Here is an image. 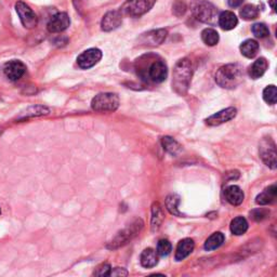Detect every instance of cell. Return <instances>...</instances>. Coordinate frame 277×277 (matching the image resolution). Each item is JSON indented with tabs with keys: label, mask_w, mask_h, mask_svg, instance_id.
<instances>
[{
	"label": "cell",
	"mask_w": 277,
	"mask_h": 277,
	"mask_svg": "<svg viewBox=\"0 0 277 277\" xmlns=\"http://www.w3.org/2000/svg\"><path fill=\"white\" fill-rule=\"evenodd\" d=\"M172 251V245L169 241L167 240H160L157 244V255L162 257H167L171 254Z\"/></svg>",
	"instance_id": "4dcf8cb0"
},
{
	"label": "cell",
	"mask_w": 277,
	"mask_h": 277,
	"mask_svg": "<svg viewBox=\"0 0 277 277\" xmlns=\"http://www.w3.org/2000/svg\"><path fill=\"white\" fill-rule=\"evenodd\" d=\"M224 196L225 199L233 206H240L244 202V192L240 186L237 185H230L224 191Z\"/></svg>",
	"instance_id": "2e32d148"
},
{
	"label": "cell",
	"mask_w": 277,
	"mask_h": 277,
	"mask_svg": "<svg viewBox=\"0 0 277 277\" xmlns=\"http://www.w3.org/2000/svg\"><path fill=\"white\" fill-rule=\"evenodd\" d=\"M259 51V43L254 39H247L241 44V52L248 59H253Z\"/></svg>",
	"instance_id": "7402d4cb"
},
{
	"label": "cell",
	"mask_w": 277,
	"mask_h": 277,
	"mask_svg": "<svg viewBox=\"0 0 277 277\" xmlns=\"http://www.w3.org/2000/svg\"><path fill=\"white\" fill-rule=\"evenodd\" d=\"M70 24V18L65 12H60L51 17L48 23V30L50 33H61L65 30Z\"/></svg>",
	"instance_id": "4fadbf2b"
},
{
	"label": "cell",
	"mask_w": 277,
	"mask_h": 277,
	"mask_svg": "<svg viewBox=\"0 0 277 277\" xmlns=\"http://www.w3.org/2000/svg\"><path fill=\"white\" fill-rule=\"evenodd\" d=\"M140 261L144 268L150 269V268L156 267L158 263L157 253L152 248H146L145 250H143V253L141 254Z\"/></svg>",
	"instance_id": "ffe728a7"
},
{
	"label": "cell",
	"mask_w": 277,
	"mask_h": 277,
	"mask_svg": "<svg viewBox=\"0 0 277 277\" xmlns=\"http://www.w3.org/2000/svg\"><path fill=\"white\" fill-rule=\"evenodd\" d=\"M244 79L243 67L238 64H227L218 69L216 81L224 89H234L241 85Z\"/></svg>",
	"instance_id": "3957f363"
},
{
	"label": "cell",
	"mask_w": 277,
	"mask_h": 277,
	"mask_svg": "<svg viewBox=\"0 0 277 277\" xmlns=\"http://www.w3.org/2000/svg\"><path fill=\"white\" fill-rule=\"evenodd\" d=\"M140 65L137 66L138 75L144 81L160 83L168 76V67L162 59L150 60V55H144L140 59Z\"/></svg>",
	"instance_id": "6da1fadb"
},
{
	"label": "cell",
	"mask_w": 277,
	"mask_h": 277,
	"mask_svg": "<svg viewBox=\"0 0 277 277\" xmlns=\"http://www.w3.org/2000/svg\"><path fill=\"white\" fill-rule=\"evenodd\" d=\"M162 144H163L164 150H166L169 154H171L172 156H177L178 154H180L182 151V146L171 137H164L162 139Z\"/></svg>",
	"instance_id": "d4e9b609"
},
{
	"label": "cell",
	"mask_w": 277,
	"mask_h": 277,
	"mask_svg": "<svg viewBox=\"0 0 277 277\" xmlns=\"http://www.w3.org/2000/svg\"><path fill=\"white\" fill-rule=\"evenodd\" d=\"M268 66H269L268 61L264 59V57H260V59H258L257 61L254 62L253 65L249 66L248 75L250 78L259 79L260 77H262L264 73L267 72Z\"/></svg>",
	"instance_id": "ac0fdd59"
},
{
	"label": "cell",
	"mask_w": 277,
	"mask_h": 277,
	"mask_svg": "<svg viewBox=\"0 0 277 277\" xmlns=\"http://www.w3.org/2000/svg\"><path fill=\"white\" fill-rule=\"evenodd\" d=\"M143 225H144L143 221L141 220V219H137V220L129 225V227L120 231L119 233L108 243L107 248L108 249H117L121 246H124V245L128 244L129 241H131L132 238H134L140 233L141 230L143 229Z\"/></svg>",
	"instance_id": "5b68a950"
},
{
	"label": "cell",
	"mask_w": 277,
	"mask_h": 277,
	"mask_svg": "<svg viewBox=\"0 0 277 277\" xmlns=\"http://www.w3.org/2000/svg\"><path fill=\"white\" fill-rule=\"evenodd\" d=\"M260 156L262 160L271 169H276L277 167V153L276 145L272 139H264L260 143Z\"/></svg>",
	"instance_id": "ba28073f"
},
{
	"label": "cell",
	"mask_w": 277,
	"mask_h": 277,
	"mask_svg": "<svg viewBox=\"0 0 277 277\" xmlns=\"http://www.w3.org/2000/svg\"><path fill=\"white\" fill-rule=\"evenodd\" d=\"M3 72L4 75L7 76V78H9L12 81H16L21 79L25 72H26V66H25V64L21 61L12 60L4 64Z\"/></svg>",
	"instance_id": "8fae6325"
},
{
	"label": "cell",
	"mask_w": 277,
	"mask_h": 277,
	"mask_svg": "<svg viewBox=\"0 0 277 277\" xmlns=\"http://www.w3.org/2000/svg\"><path fill=\"white\" fill-rule=\"evenodd\" d=\"M91 107L99 113L115 112L119 107V98L115 93H100L92 99Z\"/></svg>",
	"instance_id": "8992f818"
},
{
	"label": "cell",
	"mask_w": 277,
	"mask_h": 277,
	"mask_svg": "<svg viewBox=\"0 0 277 277\" xmlns=\"http://www.w3.org/2000/svg\"><path fill=\"white\" fill-rule=\"evenodd\" d=\"M270 212L267 210V209H263V208H260V209H256L254 210L253 212H250V217L254 219L255 221H262L266 219L268 216H269Z\"/></svg>",
	"instance_id": "836d02e7"
},
{
	"label": "cell",
	"mask_w": 277,
	"mask_h": 277,
	"mask_svg": "<svg viewBox=\"0 0 277 277\" xmlns=\"http://www.w3.org/2000/svg\"><path fill=\"white\" fill-rule=\"evenodd\" d=\"M122 23V16L119 11H109L103 16L101 28L104 31H112L118 28Z\"/></svg>",
	"instance_id": "5bb4252c"
},
{
	"label": "cell",
	"mask_w": 277,
	"mask_h": 277,
	"mask_svg": "<svg viewBox=\"0 0 277 277\" xmlns=\"http://www.w3.org/2000/svg\"><path fill=\"white\" fill-rule=\"evenodd\" d=\"M224 243V235L221 232H216V233L209 236V238L205 243V249L207 251H211L218 249Z\"/></svg>",
	"instance_id": "484cf974"
},
{
	"label": "cell",
	"mask_w": 277,
	"mask_h": 277,
	"mask_svg": "<svg viewBox=\"0 0 277 277\" xmlns=\"http://www.w3.org/2000/svg\"><path fill=\"white\" fill-rule=\"evenodd\" d=\"M111 266L107 263H103L101 266H99L98 268L95 269L93 275L95 276H109V273H111Z\"/></svg>",
	"instance_id": "e575fe53"
},
{
	"label": "cell",
	"mask_w": 277,
	"mask_h": 277,
	"mask_svg": "<svg viewBox=\"0 0 277 277\" xmlns=\"http://www.w3.org/2000/svg\"><path fill=\"white\" fill-rule=\"evenodd\" d=\"M277 188L276 185H271L268 189L264 190L261 194L257 196V204L259 205H270L276 201Z\"/></svg>",
	"instance_id": "44dd1931"
},
{
	"label": "cell",
	"mask_w": 277,
	"mask_h": 277,
	"mask_svg": "<svg viewBox=\"0 0 277 277\" xmlns=\"http://www.w3.org/2000/svg\"><path fill=\"white\" fill-rule=\"evenodd\" d=\"M193 76V64L189 59L180 60L176 67L173 69V78H172V88L175 91L180 94L184 95L190 88V83Z\"/></svg>",
	"instance_id": "7a4b0ae2"
},
{
	"label": "cell",
	"mask_w": 277,
	"mask_h": 277,
	"mask_svg": "<svg viewBox=\"0 0 277 277\" xmlns=\"http://www.w3.org/2000/svg\"><path fill=\"white\" fill-rule=\"evenodd\" d=\"M191 11L198 21L214 25L218 21V9L206 0H194L191 3Z\"/></svg>",
	"instance_id": "277c9868"
},
{
	"label": "cell",
	"mask_w": 277,
	"mask_h": 277,
	"mask_svg": "<svg viewBox=\"0 0 277 277\" xmlns=\"http://www.w3.org/2000/svg\"><path fill=\"white\" fill-rule=\"evenodd\" d=\"M251 30H253V33L256 37L258 38H264L267 37L270 34V30L268 28V26L266 24L263 23H256L253 25V27H251Z\"/></svg>",
	"instance_id": "1f68e13d"
},
{
	"label": "cell",
	"mask_w": 277,
	"mask_h": 277,
	"mask_svg": "<svg viewBox=\"0 0 277 277\" xmlns=\"http://www.w3.org/2000/svg\"><path fill=\"white\" fill-rule=\"evenodd\" d=\"M275 2H276V0H271L270 1V5H271V8H272L274 11H275Z\"/></svg>",
	"instance_id": "74e56055"
},
{
	"label": "cell",
	"mask_w": 277,
	"mask_h": 277,
	"mask_svg": "<svg viewBox=\"0 0 277 277\" xmlns=\"http://www.w3.org/2000/svg\"><path fill=\"white\" fill-rule=\"evenodd\" d=\"M127 275H128V272L124 268L112 269L111 273H109V276H127Z\"/></svg>",
	"instance_id": "d590c367"
},
{
	"label": "cell",
	"mask_w": 277,
	"mask_h": 277,
	"mask_svg": "<svg viewBox=\"0 0 277 277\" xmlns=\"http://www.w3.org/2000/svg\"><path fill=\"white\" fill-rule=\"evenodd\" d=\"M195 244L194 241L191 238H184L181 242L178 244V247L176 250V260L182 261L185 258H188L194 250Z\"/></svg>",
	"instance_id": "e0dca14e"
},
{
	"label": "cell",
	"mask_w": 277,
	"mask_h": 277,
	"mask_svg": "<svg viewBox=\"0 0 277 277\" xmlns=\"http://www.w3.org/2000/svg\"><path fill=\"white\" fill-rule=\"evenodd\" d=\"M186 11V4L182 0H177V1L172 5V12L173 14L177 16H181L185 13Z\"/></svg>",
	"instance_id": "d6a6232c"
},
{
	"label": "cell",
	"mask_w": 277,
	"mask_h": 277,
	"mask_svg": "<svg viewBox=\"0 0 277 277\" xmlns=\"http://www.w3.org/2000/svg\"><path fill=\"white\" fill-rule=\"evenodd\" d=\"M0 215H1V209H0Z\"/></svg>",
	"instance_id": "f35d334b"
},
{
	"label": "cell",
	"mask_w": 277,
	"mask_h": 277,
	"mask_svg": "<svg viewBox=\"0 0 277 277\" xmlns=\"http://www.w3.org/2000/svg\"><path fill=\"white\" fill-rule=\"evenodd\" d=\"M102 59V51L96 48L88 49L77 57V64L82 69H89L98 64Z\"/></svg>",
	"instance_id": "30bf717a"
},
{
	"label": "cell",
	"mask_w": 277,
	"mask_h": 277,
	"mask_svg": "<svg viewBox=\"0 0 277 277\" xmlns=\"http://www.w3.org/2000/svg\"><path fill=\"white\" fill-rule=\"evenodd\" d=\"M241 16L246 21L256 20L259 16V9L255 4H246L241 10Z\"/></svg>",
	"instance_id": "f1b7e54d"
},
{
	"label": "cell",
	"mask_w": 277,
	"mask_h": 277,
	"mask_svg": "<svg viewBox=\"0 0 277 277\" xmlns=\"http://www.w3.org/2000/svg\"><path fill=\"white\" fill-rule=\"evenodd\" d=\"M248 230V222L245 218L243 217H236L233 219L231 222V232L234 235H243L247 232Z\"/></svg>",
	"instance_id": "603a6c76"
},
{
	"label": "cell",
	"mask_w": 277,
	"mask_h": 277,
	"mask_svg": "<svg viewBox=\"0 0 277 277\" xmlns=\"http://www.w3.org/2000/svg\"><path fill=\"white\" fill-rule=\"evenodd\" d=\"M180 203V197L177 194H171L166 198V207L173 216L181 217L182 214L178 209V205Z\"/></svg>",
	"instance_id": "83f0119b"
},
{
	"label": "cell",
	"mask_w": 277,
	"mask_h": 277,
	"mask_svg": "<svg viewBox=\"0 0 277 277\" xmlns=\"http://www.w3.org/2000/svg\"><path fill=\"white\" fill-rule=\"evenodd\" d=\"M219 25H220L221 28L224 30H231L237 26L238 24V18L237 16L231 11H224L222 13L219 15L218 17Z\"/></svg>",
	"instance_id": "d6986e66"
},
{
	"label": "cell",
	"mask_w": 277,
	"mask_h": 277,
	"mask_svg": "<svg viewBox=\"0 0 277 277\" xmlns=\"http://www.w3.org/2000/svg\"><path fill=\"white\" fill-rule=\"evenodd\" d=\"M15 10L17 15L20 16V20L25 28H34L37 26L38 17L35 12L30 9L28 4L23 1H17L15 3Z\"/></svg>",
	"instance_id": "9c48e42d"
},
{
	"label": "cell",
	"mask_w": 277,
	"mask_h": 277,
	"mask_svg": "<svg viewBox=\"0 0 277 277\" xmlns=\"http://www.w3.org/2000/svg\"><path fill=\"white\" fill-rule=\"evenodd\" d=\"M236 114H237V109L235 107H228L210 116L209 118L206 119V124L212 127L222 125L224 122H228L235 118Z\"/></svg>",
	"instance_id": "7c38bea8"
},
{
	"label": "cell",
	"mask_w": 277,
	"mask_h": 277,
	"mask_svg": "<svg viewBox=\"0 0 277 277\" xmlns=\"http://www.w3.org/2000/svg\"><path fill=\"white\" fill-rule=\"evenodd\" d=\"M263 99L270 105L275 104L277 100V89L274 85L268 86L263 90Z\"/></svg>",
	"instance_id": "f546056e"
},
{
	"label": "cell",
	"mask_w": 277,
	"mask_h": 277,
	"mask_svg": "<svg viewBox=\"0 0 277 277\" xmlns=\"http://www.w3.org/2000/svg\"><path fill=\"white\" fill-rule=\"evenodd\" d=\"M156 0H128V1L122 5V11L127 15L132 17H139L147 13L155 4Z\"/></svg>",
	"instance_id": "52a82bcc"
},
{
	"label": "cell",
	"mask_w": 277,
	"mask_h": 277,
	"mask_svg": "<svg viewBox=\"0 0 277 277\" xmlns=\"http://www.w3.org/2000/svg\"><path fill=\"white\" fill-rule=\"evenodd\" d=\"M167 35H168V31L166 29H157L144 34L141 39L147 46H158V44L164 42Z\"/></svg>",
	"instance_id": "9a60e30c"
},
{
	"label": "cell",
	"mask_w": 277,
	"mask_h": 277,
	"mask_svg": "<svg viewBox=\"0 0 277 277\" xmlns=\"http://www.w3.org/2000/svg\"><path fill=\"white\" fill-rule=\"evenodd\" d=\"M228 2H229L230 7L237 8V7H240V5H242L244 0H228Z\"/></svg>",
	"instance_id": "8d00e7d4"
},
{
	"label": "cell",
	"mask_w": 277,
	"mask_h": 277,
	"mask_svg": "<svg viewBox=\"0 0 277 277\" xmlns=\"http://www.w3.org/2000/svg\"><path fill=\"white\" fill-rule=\"evenodd\" d=\"M202 39L206 44H207V46L212 47V46H216V44L219 42L220 37H219L218 31L215 30L214 28H206L202 33Z\"/></svg>",
	"instance_id": "4316f807"
},
{
	"label": "cell",
	"mask_w": 277,
	"mask_h": 277,
	"mask_svg": "<svg viewBox=\"0 0 277 277\" xmlns=\"http://www.w3.org/2000/svg\"><path fill=\"white\" fill-rule=\"evenodd\" d=\"M164 220L163 210L158 203H155L152 207V231L157 232Z\"/></svg>",
	"instance_id": "cb8c5ba5"
}]
</instances>
